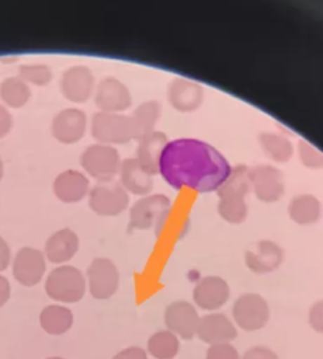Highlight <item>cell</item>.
Here are the masks:
<instances>
[{"label": "cell", "mask_w": 323, "mask_h": 359, "mask_svg": "<svg viewBox=\"0 0 323 359\" xmlns=\"http://www.w3.org/2000/svg\"><path fill=\"white\" fill-rule=\"evenodd\" d=\"M94 101L100 111L118 114L128 109L132 104L128 87L115 77H105L97 84Z\"/></svg>", "instance_id": "obj_13"}, {"label": "cell", "mask_w": 323, "mask_h": 359, "mask_svg": "<svg viewBox=\"0 0 323 359\" xmlns=\"http://www.w3.org/2000/svg\"><path fill=\"white\" fill-rule=\"evenodd\" d=\"M230 297L228 282L216 275L201 278L192 290V300L197 307L206 311H216L223 307Z\"/></svg>", "instance_id": "obj_12"}, {"label": "cell", "mask_w": 323, "mask_h": 359, "mask_svg": "<svg viewBox=\"0 0 323 359\" xmlns=\"http://www.w3.org/2000/svg\"><path fill=\"white\" fill-rule=\"evenodd\" d=\"M298 156L301 163L308 168L317 170L322 167V161H323L322 153L306 140L298 142Z\"/></svg>", "instance_id": "obj_32"}, {"label": "cell", "mask_w": 323, "mask_h": 359, "mask_svg": "<svg viewBox=\"0 0 323 359\" xmlns=\"http://www.w3.org/2000/svg\"><path fill=\"white\" fill-rule=\"evenodd\" d=\"M91 135L103 144H124L133 139L131 116L118 112H97L91 119Z\"/></svg>", "instance_id": "obj_4"}, {"label": "cell", "mask_w": 323, "mask_h": 359, "mask_svg": "<svg viewBox=\"0 0 323 359\" xmlns=\"http://www.w3.org/2000/svg\"><path fill=\"white\" fill-rule=\"evenodd\" d=\"M87 290L86 276L73 265L53 268L45 279V293L56 303H77Z\"/></svg>", "instance_id": "obj_2"}, {"label": "cell", "mask_w": 323, "mask_h": 359, "mask_svg": "<svg viewBox=\"0 0 323 359\" xmlns=\"http://www.w3.org/2000/svg\"><path fill=\"white\" fill-rule=\"evenodd\" d=\"M228 158L212 144L192 137L167 142L159 160V174L174 189L216 192L230 172Z\"/></svg>", "instance_id": "obj_1"}, {"label": "cell", "mask_w": 323, "mask_h": 359, "mask_svg": "<svg viewBox=\"0 0 323 359\" xmlns=\"http://www.w3.org/2000/svg\"><path fill=\"white\" fill-rule=\"evenodd\" d=\"M309 323L312 328L317 332H322V302H316L309 310Z\"/></svg>", "instance_id": "obj_36"}, {"label": "cell", "mask_w": 323, "mask_h": 359, "mask_svg": "<svg viewBox=\"0 0 323 359\" xmlns=\"http://www.w3.org/2000/svg\"><path fill=\"white\" fill-rule=\"evenodd\" d=\"M73 311L63 304L45 306L39 313V325L49 335H63L73 325Z\"/></svg>", "instance_id": "obj_23"}, {"label": "cell", "mask_w": 323, "mask_h": 359, "mask_svg": "<svg viewBox=\"0 0 323 359\" xmlns=\"http://www.w3.org/2000/svg\"><path fill=\"white\" fill-rule=\"evenodd\" d=\"M258 143L264 154L275 163H286L292 158L294 146L291 140L284 135L263 132L258 136Z\"/></svg>", "instance_id": "obj_27"}, {"label": "cell", "mask_w": 323, "mask_h": 359, "mask_svg": "<svg viewBox=\"0 0 323 359\" xmlns=\"http://www.w3.org/2000/svg\"><path fill=\"white\" fill-rule=\"evenodd\" d=\"M205 359H240V355L230 342H220L209 345Z\"/></svg>", "instance_id": "obj_33"}, {"label": "cell", "mask_w": 323, "mask_h": 359, "mask_svg": "<svg viewBox=\"0 0 323 359\" xmlns=\"http://www.w3.org/2000/svg\"><path fill=\"white\" fill-rule=\"evenodd\" d=\"M52 135L63 144L79 142L87 129V116L79 108H66L58 112L52 121Z\"/></svg>", "instance_id": "obj_14"}, {"label": "cell", "mask_w": 323, "mask_h": 359, "mask_svg": "<svg viewBox=\"0 0 323 359\" xmlns=\"http://www.w3.org/2000/svg\"><path fill=\"white\" fill-rule=\"evenodd\" d=\"M129 203V195L121 184L100 182L88 192V206L98 216H118Z\"/></svg>", "instance_id": "obj_8"}, {"label": "cell", "mask_w": 323, "mask_h": 359, "mask_svg": "<svg viewBox=\"0 0 323 359\" xmlns=\"http://www.w3.org/2000/svg\"><path fill=\"white\" fill-rule=\"evenodd\" d=\"M87 289L95 300L112 297L119 287V271L117 265L105 257L94 258L86 271Z\"/></svg>", "instance_id": "obj_7"}, {"label": "cell", "mask_w": 323, "mask_h": 359, "mask_svg": "<svg viewBox=\"0 0 323 359\" xmlns=\"http://www.w3.org/2000/svg\"><path fill=\"white\" fill-rule=\"evenodd\" d=\"M79 247V236L72 229H60L48 237L44 255L49 262L63 265L77 254Z\"/></svg>", "instance_id": "obj_19"}, {"label": "cell", "mask_w": 323, "mask_h": 359, "mask_svg": "<svg viewBox=\"0 0 323 359\" xmlns=\"http://www.w3.org/2000/svg\"><path fill=\"white\" fill-rule=\"evenodd\" d=\"M46 359H66V358H62V356H49Z\"/></svg>", "instance_id": "obj_41"}, {"label": "cell", "mask_w": 323, "mask_h": 359, "mask_svg": "<svg viewBox=\"0 0 323 359\" xmlns=\"http://www.w3.org/2000/svg\"><path fill=\"white\" fill-rule=\"evenodd\" d=\"M250 185L254 196L264 203H274L285 192L281 170L271 164H260L250 168Z\"/></svg>", "instance_id": "obj_9"}, {"label": "cell", "mask_w": 323, "mask_h": 359, "mask_svg": "<svg viewBox=\"0 0 323 359\" xmlns=\"http://www.w3.org/2000/svg\"><path fill=\"white\" fill-rule=\"evenodd\" d=\"M81 167L87 174L101 182L112 181L118 174L121 157L115 147L110 144L95 143L86 147L80 158Z\"/></svg>", "instance_id": "obj_6"}, {"label": "cell", "mask_w": 323, "mask_h": 359, "mask_svg": "<svg viewBox=\"0 0 323 359\" xmlns=\"http://www.w3.org/2000/svg\"><path fill=\"white\" fill-rule=\"evenodd\" d=\"M146 351L154 359H174L180 351V339L171 331L160 330L149 337Z\"/></svg>", "instance_id": "obj_28"}, {"label": "cell", "mask_w": 323, "mask_h": 359, "mask_svg": "<svg viewBox=\"0 0 323 359\" xmlns=\"http://www.w3.org/2000/svg\"><path fill=\"white\" fill-rule=\"evenodd\" d=\"M112 359H147V353L140 346H128L115 353Z\"/></svg>", "instance_id": "obj_35"}, {"label": "cell", "mask_w": 323, "mask_h": 359, "mask_svg": "<svg viewBox=\"0 0 323 359\" xmlns=\"http://www.w3.org/2000/svg\"><path fill=\"white\" fill-rule=\"evenodd\" d=\"M118 175L126 192L145 196L149 195L153 188V175L149 174L135 157L121 161Z\"/></svg>", "instance_id": "obj_21"}, {"label": "cell", "mask_w": 323, "mask_h": 359, "mask_svg": "<svg viewBox=\"0 0 323 359\" xmlns=\"http://www.w3.org/2000/svg\"><path fill=\"white\" fill-rule=\"evenodd\" d=\"M11 262V248L8 243L0 237V273L4 272Z\"/></svg>", "instance_id": "obj_37"}, {"label": "cell", "mask_w": 323, "mask_h": 359, "mask_svg": "<svg viewBox=\"0 0 323 359\" xmlns=\"http://www.w3.org/2000/svg\"><path fill=\"white\" fill-rule=\"evenodd\" d=\"M11 296V286L8 279L0 273V307H3Z\"/></svg>", "instance_id": "obj_39"}, {"label": "cell", "mask_w": 323, "mask_h": 359, "mask_svg": "<svg viewBox=\"0 0 323 359\" xmlns=\"http://www.w3.org/2000/svg\"><path fill=\"white\" fill-rule=\"evenodd\" d=\"M218 213L225 222L230 224L243 223L249 215L246 198H219Z\"/></svg>", "instance_id": "obj_30"}, {"label": "cell", "mask_w": 323, "mask_h": 359, "mask_svg": "<svg viewBox=\"0 0 323 359\" xmlns=\"http://www.w3.org/2000/svg\"><path fill=\"white\" fill-rule=\"evenodd\" d=\"M171 209V201L163 194L145 195L129 209V224L136 230L154 229L160 231Z\"/></svg>", "instance_id": "obj_3"}, {"label": "cell", "mask_w": 323, "mask_h": 359, "mask_svg": "<svg viewBox=\"0 0 323 359\" xmlns=\"http://www.w3.org/2000/svg\"><path fill=\"white\" fill-rule=\"evenodd\" d=\"M52 188L59 201L65 203H76L88 195L90 181L77 170H66L55 178Z\"/></svg>", "instance_id": "obj_20"}, {"label": "cell", "mask_w": 323, "mask_h": 359, "mask_svg": "<svg viewBox=\"0 0 323 359\" xmlns=\"http://www.w3.org/2000/svg\"><path fill=\"white\" fill-rule=\"evenodd\" d=\"M284 262V250L271 240H261L254 250L244 252V264L249 271L257 275H265L277 271Z\"/></svg>", "instance_id": "obj_16"}, {"label": "cell", "mask_w": 323, "mask_h": 359, "mask_svg": "<svg viewBox=\"0 0 323 359\" xmlns=\"http://www.w3.org/2000/svg\"><path fill=\"white\" fill-rule=\"evenodd\" d=\"M250 191V168L244 164H237L230 168L229 175L216 189V194L219 198H246Z\"/></svg>", "instance_id": "obj_25"}, {"label": "cell", "mask_w": 323, "mask_h": 359, "mask_svg": "<svg viewBox=\"0 0 323 359\" xmlns=\"http://www.w3.org/2000/svg\"><path fill=\"white\" fill-rule=\"evenodd\" d=\"M138 144V153H136V160L139 164L149 172V174H156L159 171V160L162 156V151L164 146L167 144V136L166 133L160 130H153L145 136H142Z\"/></svg>", "instance_id": "obj_22"}, {"label": "cell", "mask_w": 323, "mask_h": 359, "mask_svg": "<svg viewBox=\"0 0 323 359\" xmlns=\"http://www.w3.org/2000/svg\"><path fill=\"white\" fill-rule=\"evenodd\" d=\"M167 100L178 112H194L204 101V88L195 81L177 77L167 88Z\"/></svg>", "instance_id": "obj_18"}, {"label": "cell", "mask_w": 323, "mask_h": 359, "mask_svg": "<svg viewBox=\"0 0 323 359\" xmlns=\"http://www.w3.org/2000/svg\"><path fill=\"white\" fill-rule=\"evenodd\" d=\"M95 88L93 72L87 66H73L67 69L60 80V90L66 100L81 104L86 102Z\"/></svg>", "instance_id": "obj_15"}, {"label": "cell", "mask_w": 323, "mask_h": 359, "mask_svg": "<svg viewBox=\"0 0 323 359\" xmlns=\"http://www.w3.org/2000/svg\"><path fill=\"white\" fill-rule=\"evenodd\" d=\"M29 97L31 88L21 77H8L0 84V98L11 108L24 107Z\"/></svg>", "instance_id": "obj_29"}, {"label": "cell", "mask_w": 323, "mask_h": 359, "mask_svg": "<svg viewBox=\"0 0 323 359\" xmlns=\"http://www.w3.org/2000/svg\"><path fill=\"white\" fill-rule=\"evenodd\" d=\"M232 317L239 328L247 332L258 331L270 320V306L258 293H243L232 306Z\"/></svg>", "instance_id": "obj_5"}, {"label": "cell", "mask_w": 323, "mask_h": 359, "mask_svg": "<svg viewBox=\"0 0 323 359\" xmlns=\"http://www.w3.org/2000/svg\"><path fill=\"white\" fill-rule=\"evenodd\" d=\"M13 126V116L6 107L0 105V137L6 136Z\"/></svg>", "instance_id": "obj_38"}, {"label": "cell", "mask_w": 323, "mask_h": 359, "mask_svg": "<svg viewBox=\"0 0 323 359\" xmlns=\"http://www.w3.org/2000/svg\"><path fill=\"white\" fill-rule=\"evenodd\" d=\"M198 323L199 314L194 304L187 300H176L164 310V324L167 330L185 341L195 337Z\"/></svg>", "instance_id": "obj_11"}, {"label": "cell", "mask_w": 323, "mask_h": 359, "mask_svg": "<svg viewBox=\"0 0 323 359\" xmlns=\"http://www.w3.org/2000/svg\"><path fill=\"white\" fill-rule=\"evenodd\" d=\"M1 178H3V161L0 158V181H1Z\"/></svg>", "instance_id": "obj_40"}, {"label": "cell", "mask_w": 323, "mask_h": 359, "mask_svg": "<svg viewBox=\"0 0 323 359\" xmlns=\"http://www.w3.org/2000/svg\"><path fill=\"white\" fill-rule=\"evenodd\" d=\"M240 359H278V355L268 346H251Z\"/></svg>", "instance_id": "obj_34"}, {"label": "cell", "mask_w": 323, "mask_h": 359, "mask_svg": "<svg viewBox=\"0 0 323 359\" xmlns=\"http://www.w3.org/2000/svg\"><path fill=\"white\" fill-rule=\"evenodd\" d=\"M46 258L42 251L34 247H22L17 251L13 259V276L14 279L25 286H37L45 275Z\"/></svg>", "instance_id": "obj_10"}, {"label": "cell", "mask_w": 323, "mask_h": 359, "mask_svg": "<svg viewBox=\"0 0 323 359\" xmlns=\"http://www.w3.org/2000/svg\"><path fill=\"white\" fill-rule=\"evenodd\" d=\"M18 77H21L27 84L34 86H46L52 80V72L45 65H22L18 70Z\"/></svg>", "instance_id": "obj_31"}, {"label": "cell", "mask_w": 323, "mask_h": 359, "mask_svg": "<svg viewBox=\"0 0 323 359\" xmlns=\"http://www.w3.org/2000/svg\"><path fill=\"white\" fill-rule=\"evenodd\" d=\"M162 115V105L157 101L142 102L132 114V129L133 139H140L142 136L154 130Z\"/></svg>", "instance_id": "obj_26"}, {"label": "cell", "mask_w": 323, "mask_h": 359, "mask_svg": "<svg viewBox=\"0 0 323 359\" xmlns=\"http://www.w3.org/2000/svg\"><path fill=\"white\" fill-rule=\"evenodd\" d=\"M288 215L292 222L301 226L316 223L322 216L320 201L310 194H301L294 196L288 203Z\"/></svg>", "instance_id": "obj_24"}, {"label": "cell", "mask_w": 323, "mask_h": 359, "mask_svg": "<svg viewBox=\"0 0 323 359\" xmlns=\"http://www.w3.org/2000/svg\"><path fill=\"white\" fill-rule=\"evenodd\" d=\"M195 335L205 344L232 342L237 337V330L233 321L223 313H211L199 317Z\"/></svg>", "instance_id": "obj_17"}]
</instances>
